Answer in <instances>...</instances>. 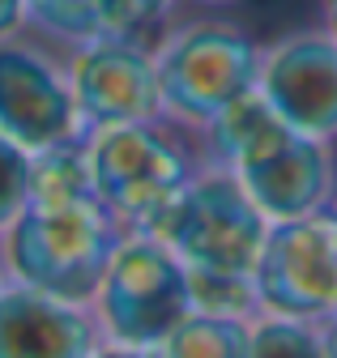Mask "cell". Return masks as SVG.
<instances>
[{
	"label": "cell",
	"instance_id": "6da1fadb",
	"mask_svg": "<svg viewBox=\"0 0 337 358\" xmlns=\"http://www.w3.org/2000/svg\"><path fill=\"white\" fill-rule=\"evenodd\" d=\"M209 128H214V150L227 158L231 175L248 188L265 217H312L329 196V154L316 145V137L290 128L265 103V94L239 99Z\"/></svg>",
	"mask_w": 337,
	"mask_h": 358
},
{
	"label": "cell",
	"instance_id": "7a4b0ae2",
	"mask_svg": "<svg viewBox=\"0 0 337 358\" xmlns=\"http://www.w3.org/2000/svg\"><path fill=\"white\" fill-rule=\"evenodd\" d=\"M265 235V213L231 171L188 179V188L154 227V239L171 248L188 273L209 278H252Z\"/></svg>",
	"mask_w": 337,
	"mask_h": 358
},
{
	"label": "cell",
	"instance_id": "3957f363",
	"mask_svg": "<svg viewBox=\"0 0 337 358\" xmlns=\"http://www.w3.org/2000/svg\"><path fill=\"white\" fill-rule=\"evenodd\" d=\"M115 248H120L115 231L99 201L60 205V209L30 205L13 222V235H9V260L22 286L43 290L60 303L94 299Z\"/></svg>",
	"mask_w": 337,
	"mask_h": 358
},
{
	"label": "cell",
	"instance_id": "277c9868",
	"mask_svg": "<svg viewBox=\"0 0 337 358\" xmlns=\"http://www.w3.org/2000/svg\"><path fill=\"white\" fill-rule=\"evenodd\" d=\"M103 324L120 345L150 350L171 337V329L192 311L188 268L154 235L124 239L99 286Z\"/></svg>",
	"mask_w": 337,
	"mask_h": 358
},
{
	"label": "cell",
	"instance_id": "5b68a950",
	"mask_svg": "<svg viewBox=\"0 0 337 358\" xmlns=\"http://www.w3.org/2000/svg\"><path fill=\"white\" fill-rule=\"evenodd\" d=\"M261 73L257 43L235 26H192L184 30L158 60V94L162 103L214 124L227 107L252 94Z\"/></svg>",
	"mask_w": 337,
	"mask_h": 358
},
{
	"label": "cell",
	"instance_id": "8992f818",
	"mask_svg": "<svg viewBox=\"0 0 337 358\" xmlns=\"http://www.w3.org/2000/svg\"><path fill=\"white\" fill-rule=\"evenodd\" d=\"M90 179L103 209L137 222L145 235H154L162 213L188 188V162L162 132L145 124H120L107 128V137L94 145Z\"/></svg>",
	"mask_w": 337,
	"mask_h": 358
},
{
	"label": "cell",
	"instance_id": "52a82bcc",
	"mask_svg": "<svg viewBox=\"0 0 337 358\" xmlns=\"http://www.w3.org/2000/svg\"><path fill=\"white\" fill-rule=\"evenodd\" d=\"M261 307L286 320L337 316V235L329 217L269 222V235L252 273Z\"/></svg>",
	"mask_w": 337,
	"mask_h": 358
},
{
	"label": "cell",
	"instance_id": "ba28073f",
	"mask_svg": "<svg viewBox=\"0 0 337 358\" xmlns=\"http://www.w3.org/2000/svg\"><path fill=\"white\" fill-rule=\"evenodd\" d=\"M261 94L303 137L337 132V38L333 34L282 38L265 60Z\"/></svg>",
	"mask_w": 337,
	"mask_h": 358
},
{
	"label": "cell",
	"instance_id": "9c48e42d",
	"mask_svg": "<svg viewBox=\"0 0 337 358\" xmlns=\"http://www.w3.org/2000/svg\"><path fill=\"white\" fill-rule=\"evenodd\" d=\"M77 103L90 120L107 128L141 124L162 103L158 69L129 43H103L77 64Z\"/></svg>",
	"mask_w": 337,
	"mask_h": 358
},
{
	"label": "cell",
	"instance_id": "30bf717a",
	"mask_svg": "<svg viewBox=\"0 0 337 358\" xmlns=\"http://www.w3.org/2000/svg\"><path fill=\"white\" fill-rule=\"evenodd\" d=\"M73 128L64 85L26 52H0V132L13 145L52 150Z\"/></svg>",
	"mask_w": 337,
	"mask_h": 358
},
{
	"label": "cell",
	"instance_id": "8fae6325",
	"mask_svg": "<svg viewBox=\"0 0 337 358\" xmlns=\"http://www.w3.org/2000/svg\"><path fill=\"white\" fill-rule=\"evenodd\" d=\"M94 329L77 311L43 290H5L0 294V358H90Z\"/></svg>",
	"mask_w": 337,
	"mask_h": 358
},
{
	"label": "cell",
	"instance_id": "7c38bea8",
	"mask_svg": "<svg viewBox=\"0 0 337 358\" xmlns=\"http://www.w3.org/2000/svg\"><path fill=\"white\" fill-rule=\"evenodd\" d=\"M30 5L69 34L120 38V34L145 26L150 17H158L166 0H30Z\"/></svg>",
	"mask_w": 337,
	"mask_h": 358
},
{
	"label": "cell",
	"instance_id": "4fadbf2b",
	"mask_svg": "<svg viewBox=\"0 0 337 358\" xmlns=\"http://www.w3.org/2000/svg\"><path fill=\"white\" fill-rule=\"evenodd\" d=\"M252 329L239 316H214V311H188L162 341V358H248Z\"/></svg>",
	"mask_w": 337,
	"mask_h": 358
},
{
	"label": "cell",
	"instance_id": "5bb4252c",
	"mask_svg": "<svg viewBox=\"0 0 337 358\" xmlns=\"http://www.w3.org/2000/svg\"><path fill=\"white\" fill-rule=\"evenodd\" d=\"M99 201L90 162H81L73 154H48L38 166H30V205L34 209H60V205H81Z\"/></svg>",
	"mask_w": 337,
	"mask_h": 358
},
{
	"label": "cell",
	"instance_id": "9a60e30c",
	"mask_svg": "<svg viewBox=\"0 0 337 358\" xmlns=\"http://www.w3.org/2000/svg\"><path fill=\"white\" fill-rule=\"evenodd\" d=\"M248 358H329L320 333L308 320L269 316L252 329V354Z\"/></svg>",
	"mask_w": 337,
	"mask_h": 358
},
{
	"label": "cell",
	"instance_id": "2e32d148",
	"mask_svg": "<svg viewBox=\"0 0 337 358\" xmlns=\"http://www.w3.org/2000/svg\"><path fill=\"white\" fill-rule=\"evenodd\" d=\"M22 205H30V162L0 132V227H9Z\"/></svg>",
	"mask_w": 337,
	"mask_h": 358
},
{
	"label": "cell",
	"instance_id": "e0dca14e",
	"mask_svg": "<svg viewBox=\"0 0 337 358\" xmlns=\"http://www.w3.org/2000/svg\"><path fill=\"white\" fill-rule=\"evenodd\" d=\"M90 358H162V354H150V350H133V345H120V350H103V354H90Z\"/></svg>",
	"mask_w": 337,
	"mask_h": 358
},
{
	"label": "cell",
	"instance_id": "ac0fdd59",
	"mask_svg": "<svg viewBox=\"0 0 337 358\" xmlns=\"http://www.w3.org/2000/svg\"><path fill=\"white\" fill-rule=\"evenodd\" d=\"M17 5L22 0H0V30H9L17 22Z\"/></svg>",
	"mask_w": 337,
	"mask_h": 358
},
{
	"label": "cell",
	"instance_id": "d6986e66",
	"mask_svg": "<svg viewBox=\"0 0 337 358\" xmlns=\"http://www.w3.org/2000/svg\"><path fill=\"white\" fill-rule=\"evenodd\" d=\"M320 341H324V354L337 358V316H329V329L320 333Z\"/></svg>",
	"mask_w": 337,
	"mask_h": 358
},
{
	"label": "cell",
	"instance_id": "ffe728a7",
	"mask_svg": "<svg viewBox=\"0 0 337 358\" xmlns=\"http://www.w3.org/2000/svg\"><path fill=\"white\" fill-rule=\"evenodd\" d=\"M324 17L333 26V38H337V0H324Z\"/></svg>",
	"mask_w": 337,
	"mask_h": 358
},
{
	"label": "cell",
	"instance_id": "44dd1931",
	"mask_svg": "<svg viewBox=\"0 0 337 358\" xmlns=\"http://www.w3.org/2000/svg\"><path fill=\"white\" fill-rule=\"evenodd\" d=\"M329 222H333V235H337V201H333V217Z\"/></svg>",
	"mask_w": 337,
	"mask_h": 358
}]
</instances>
